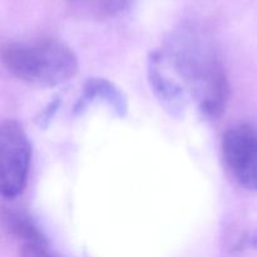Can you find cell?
<instances>
[{"mask_svg": "<svg viewBox=\"0 0 257 257\" xmlns=\"http://www.w3.org/2000/svg\"><path fill=\"white\" fill-rule=\"evenodd\" d=\"M166 62L207 117L222 114L227 100L228 85L225 70L210 43L195 30H185L171 43Z\"/></svg>", "mask_w": 257, "mask_h": 257, "instance_id": "6da1fadb", "label": "cell"}, {"mask_svg": "<svg viewBox=\"0 0 257 257\" xmlns=\"http://www.w3.org/2000/svg\"><path fill=\"white\" fill-rule=\"evenodd\" d=\"M8 72L33 87H57L68 82L78 70V59L72 48L53 38L13 42L2 50Z\"/></svg>", "mask_w": 257, "mask_h": 257, "instance_id": "7a4b0ae2", "label": "cell"}, {"mask_svg": "<svg viewBox=\"0 0 257 257\" xmlns=\"http://www.w3.org/2000/svg\"><path fill=\"white\" fill-rule=\"evenodd\" d=\"M2 150V195L15 198L24 191L29 175L32 146L22 125L15 120H4L0 127Z\"/></svg>", "mask_w": 257, "mask_h": 257, "instance_id": "3957f363", "label": "cell"}, {"mask_svg": "<svg viewBox=\"0 0 257 257\" xmlns=\"http://www.w3.org/2000/svg\"><path fill=\"white\" fill-rule=\"evenodd\" d=\"M221 151L233 180L246 190L257 192V123L231 125L223 135Z\"/></svg>", "mask_w": 257, "mask_h": 257, "instance_id": "277c9868", "label": "cell"}, {"mask_svg": "<svg viewBox=\"0 0 257 257\" xmlns=\"http://www.w3.org/2000/svg\"><path fill=\"white\" fill-rule=\"evenodd\" d=\"M73 9L92 18H110L123 12L131 0H64Z\"/></svg>", "mask_w": 257, "mask_h": 257, "instance_id": "5b68a950", "label": "cell"}, {"mask_svg": "<svg viewBox=\"0 0 257 257\" xmlns=\"http://www.w3.org/2000/svg\"><path fill=\"white\" fill-rule=\"evenodd\" d=\"M95 97L105 98V100L119 114L122 112H124L125 108H127V104H125V100L123 98L122 93L117 88L113 87L110 83L105 82V80H92V82L88 83L84 89V98L82 99V102Z\"/></svg>", "mask_w": 257, "mask_h": 257, "instance_id": "8992f818", "label": "cell"}, {"mask_svg": "<svg viewBox=\"0 0 257 257\" xmlns=\"http://www.w3.org/2000/svg\"><path fill=\"white\" fill-rule=\"evenodd\" d=\"M242 248H246V247H251V248H255L257 250V232L253 233L251 237H248L247 240L243 241L242 246H241Z\"/></svg>", "mask_w": 257, "mask_h": 257, "instance_id": "52a82bcc", "label": "cell"}]
</instances>
